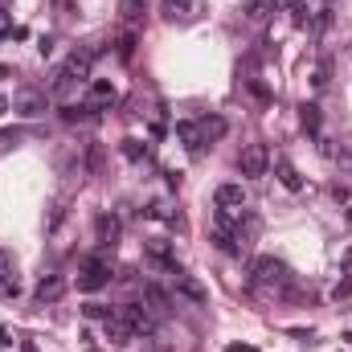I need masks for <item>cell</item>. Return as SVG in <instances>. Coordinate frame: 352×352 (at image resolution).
I'll use <instances>...</instances> for the list:
<instances>
[{
	"label": "cell",
	"mask_w": 352,
	"mask_h": 352,
	"mask_svg": "<svg viewBox=\"0 0 352 352\" xmlns=\"http://www.w3.org/2000/svg\"><path fill=\"white\" fill-rule=\"evenodd\" d=\"M90 66H94V54L90 50H74L66 62H62V70H58V78H54V90L70 87V82H82L90 78Z\"/></svg>",
	"instance_id": "obj_2"
},
{
	"label": "cell",
	"mask_w": 352,
	"mask_h": 352,
	"mask_svg": "<svg viewBox=\"0 0 352 352\" xmlns=\"http://www.w3.org/2000/svg\"><path fill=\"white\" fill-rule=\"evenodd\" d=\"M299 123H303V131L320 135V107H316V102H303V107H299Z\"/></svg>",
	"instance_id": "obj_19"
},
{
	"label": "cell",
	"mask_w": 352,
	"mask_h": 352,
	"mask_svg": "<svg viewBox=\"0 0 352 352\" xmlns=\"http://www.w3.org/2000/svg\"><path fill=\"white\" fill-rule=\"evenodd\" d=\"M226 352H258V349H254V344H230Z\"/></svg>",
	"instance_id": "obj_28"
},
{
	"label": "cell",
	"mask_w": 352,
	"mask_h": 352,
	"mask_svg": "<svg viewBox=\"0 0 352 352\" xmlns=\"http://www.w3.org/2000/svg\"><path fill=\"white\" fill-rule=\"evenodd\" d=\"M197 131H201V144H217V140L230 131V123H226L221 115H205V119L197 123Z\"/></svg>",
	"instance_id": "obj_14"
},
{
	"label": "cell",
	"mask_w": 352,
	"mask_h": 352,
	"mask_svg": "<svg viewBox=\"0 0 352 352\" xmlns=\"http://www.w3.org/2000/svg\"><path fill=\"white\" fill-rule=\"evenodd\" d=\"M144 295H148V303H152L156 311H168V307H173V303H168V295H164L160 287H144Z\"/></svg>",
	"instance_id": "obj_22"
},
{
	"label": "cell",
	"mask_w": 352,
	"mask_h": 352,
	"mask_svg": "<svg viewBox=\"0 0 352 352\" xmlns=\"http://www.w3.org/2000/svg\"><path fill=\"white\" fill-rule=\"evenodd\" d=\"M115 102V87L107 78H94L90 82V107H111Z\"/></svg>",
	"instance_id": "obj_16"
},
{
	"label": "cell",
	"mask_w": 352,
	"mask_h": 352,
	"mask_svg": "<svg viewBox=\"0 0 352 352\" xmlns=\"http://www.w3.org/2000/svg\"><path fill=\"white\" fill-rule=\"evenodd\" d=\"M102 336L119 349V344H127V340H131V328H127V320H123V316H115V311H111V316L102 320Z\"/></svg>",
	"instance_id": "obj_12"
},
{
	"label": "cell",
	"mask_w": 352,
	"mask_h": 352,
	"mask_svg": "<svg viewBox=\"0 0 352 352\" xmlns=\"http://www.w3.org/2000/svg\"><path fill=\"white\" fill-rule=\"evenodd\" d=\"M12 111H16V115H25V119H37V115H45V111H50V98H45L41 90H21V94H16V102H12Z\"/></svg>",
	"instance_id": "obj_6"
},
{
	"label": "cell",
	"mask_w": 352,
	"mask_h": 352,
	"mask_svg": "<svg viewBox=\"0 0 352 352\" xmlns=\"http://www.w3.org/2000/svg\"><path fill=\"white\" fill-rule=\"evenodd\" d=\"M135 45H140V33H135V29H127V33L115 41V54H119L123 62H131V58H135Z\"/></svg>",
	"instance_id": "obj_18"
},
{
	"label": "cell",
	"mask_w": 352,
	"mask_h": 352,
	"mask_svg": "<svg viewBox=\"0 0 352 352\" xmlns=\"http://www.w3.org/2000/svg\"><path fill=\"white\" fill-rule=\"evenodd\" d=\"M82 311H87L90 320H107V316H111V307H107V303H87Z\"/></svg>",
	"instance_id": "obj_23"
},
{
	"label": "cell",
	"mask_w": 352,
	"mask_h": 352,
	"mask_svg": "<svg viewBox=\"0 0 352 352\" xmlns=\"http://www.w3.org/2000/svg\"><path fill=\"white\" fill-rule=\"evenodd\" d=\"M111 283V263L107 258H87L82 263V274H78V291H98V287H107Z\"/></svg>",
	"instance_id": "obj_5"
},
{
	"label": "cell",
	"mask_w": 352,
	"mask_h": 352,
	"mask_svg": "<svg viewBox=\"0 0 352 352\" xmlns=\"http://www.w3.org/2000/svg\"><path fill=\"white\" fill-rule=\"evenodd\" d=\"M123 156L140 164V160H148V144H140V140H123Z\"/></svg>",
	"instance_id": "obj_21"
},
{
	"label": "cell",
	"mask_w": 352,
	"mask_h": 352,
	"mask_svg": "<svg viewBox=\"0 0 352 352\" xmlns=\"http://www.w3.org/2000/svg\"><path fill=\"white\" fill-rule=\"evenodd\" d=\"M188 4H192V0H168V12H173V16H176V12H184Z\"/></svg>",
	"instance_id": "obj_26"
},
{
	"label": "cell",
	"mask_w": 352,
	"mask_h": 352,
	"mask_svg": "<svg viewBox=\"0 0 352 352\" xmlns=\"http://www.w3.org/2000/svg\"><path fill=\"white\" fill-rule=\"evenodd\" d=\"M283 283H287V266L278 263V258L263 254V258L250 263V287H254V291H274V287H283Z\"/></svg>",
	"instance_id": "obj_1"
},
{
	"label": "cell",
	"mask_w": 352,
	"mask_h": 352,
	"mask_svg": "<svg viewBox=\"0 0 352 352\" xmlns=\"http://www.w3.org/2000/svg\"><path fill=\"white\" fill-rule=\"evenodd\" d=\"M16 291H21V283H16V266H12V258L0 250V295H4V299H12Z\"/></svg>",
	"instance_id": "obj_15"
},
{
	"label": "cell",
	"mask_w": 352,
	"mask_h": 352,
	"mask_svg": "<svg viewBox=\"0 0 352 352\" xmlns=\"http://www.w3.org/2000/svg\"><path fill=\"white\" fill-rule=\"evenodd\" d=\"M119 316L127 320V328H131V336H152V332H156V324H152V316L144 311V303H127V307H123Z\"/></svg>",
	"instance_id": "obj_7"
},
{
	"label": "cell",
	"mask_w": 352,
	"mask_h": 352,
	"mask_svg": "<svg viewBox=\"0 0 352 352\" xmlns=\"http://www.w3.org/2000/svg\"><path fill=\"white\" fill-rule=\"evenodd\" d=\"M94 238H98V246H115L119 242V217L115 213H98L94 217Z\"/></svg>",
	"instance_id": "obj_10"
},
{
	"label": "cell",
	"mask_w": 352,
	"mask_h": 352,
	"mask_svg": "<svg viewBox=\"0 0 352 352\" xmlns=\"http://www.w3.org/2000/svg\"><path fill=\"white\" fill-rule=\"evenodd\" d=\"M274 173H278V184L287 188V192H303V176H299V168L291 164V160H274Z\"/></svg>",
	"instance_id": "obj_13"
},
{
	"label": "cell",
	"mask_w": 352,
	"mask_h": 352,
	"mask_svg": "<svg viewBox=\"0 0 352 352\" xmlns=\"http://www.w3.org/2000/svg\"><path fill=\"white\" fill-rule=\"evenodd\" d=\"M349 226H352V205H349Z\"/></svg>",
	"instance_id": "obj_31"
},
{
	"label": "cell",
	"mask_w": 352,
	"mask_h": 352,
	"mask_svg": "<svg viewBox=\"0 0 352 352\" xmlns=\"http://www.w3.org/2000/svg\"><path fill=\"white\" fill-rule=\"evenodd\" d=\"M274 4H283V0H254L250 4V16L258 21V16H266V8H274Z\"/></svg>",
	"instance_id": "obj_24"
},
{
	"label": "cell",
	"mask_w": 352,
	"mask_h": 352,
	"mask_svg": "<svg viewBox=\"0 0 352 352\" xmlns=\"http://www.w3.org/2000/svg\"><path fill=\"white\" fill-rule=\"evenodd\" d=\"M176 135L184 140V148H188V152H201V131H197V123L180 119V123H176Z\"/></svg>",
	"instance_id": "obj_17"
},
{
	"label": "cell",
	"mask_w": 352,
	"mask_h": 352,
	"mask_svg": "<svg viewBox=\"0 0 352 352\" xmlns=\"http://www.w3.org/2000/svg\"><path fill=\"white\" fill-rule=\"evenodd\" d=\"M119 12H123L127 25H135V21L144 16V0H119Z\"/></svg>",
	"instance_id": "obj_20"
},
{
	"label": "cell",
	"mask_w": 352,
	"mask_h": 352,
	"mask_svg": "<svg viewBox=\"0 0 352 352\" xmlns=\"http://www.w3.org/2000/svg\"><path fill=\"white\" fill-rule=\"evenodd\" d=\"M4 111H8V98H0V115H4Z\"/></svg>",
	"instance_id": "obj_30"
},
{
	"label": "cell",
	"mask_w": 352,
	"mask_h": 352,
	"mask_svg": "<svg viewBox=\"0 0 352 352\" xmlns=\"http://www.w3.org/2000/svg\"><path fill=\"white\" fill-rule=\"evenodd\" d=\"M250 90H254V94H258V98H263V102H266V98H270V90H266L263 82H258V78H250Z\"/></svg>",
	"instance_id": "obj_25"
},
{
	"label": "cell",
	"mask_w": 352,
	"mask_h": 352,
	"mask_svg": "<svg viewBox=\"0 0 352 352\" xmlns=\"http://www.w3.org/2000/svg\"><path fill=\"white\" fill-rule=\"evenodd\" d=\"M8 29H12V25H8V12H4V8H0V37H4V33H8Z\"/></svg>",
	"instance_id": "obj_27"
},
{
	"label": "cell",
	"mask_w": 352,
	"mask_h": 352,
	"mask_svg": "<svg viewBox=\"0 0 352 352\" xmlns=\"http://www.w3.org/2000/svg\"><path fill=\"white\" fill-rule=\"evenodd\" d=\"M33 295H37V303H58V299L66 295V278H62V274H45Z\"/></svg>",
	"instance_id": "obj_11"
},
{
	"label": "cell",
	"mask_w": 352,
	"mask_h": 352,
	"mask_svg": "<svg viewBox=\"0 0 352 352\" xmlns=\"http://www.w3.org/2000/svg\"><path fill=\"white\" fill-rule=\"evenodd\" d=\"M144 254H148V263H156L160 270H168V274L176 270V254H173V246H168L164 238H152V242H144Z\"/></svg>",
	"instance_id": "obj_9"
},
{
	"label": "cell",
	"mask_w": 352,
	"mask_h": 352,
	"mask_svg": "<svg viewBox=\"0 0 352 352\" xmlns=\"http://www.w3.org/2000/svg\"><path fill=\"white\" fill-rule=\"evenodd\" d=\"M213 205H217V209H230V213H234V209H246V188L234 184V180H230V184H217Z\"/></svg>",
	"instance_id": "obj_8"
},
{
	"label": "cell",
	"mask_w": 352,
	"mask_h": 352,
	"mask_svg": "<svg viewBox=\"0 0 352 352\" xmlns=\"http://www.w3.org/2000/svg\"><path fill=\"white\" fill-rule=\"evenodd\" d=\"M238 168H242L246 180L266 176V168H270V152H266V144H246V148H242V156H238Z\"/></svg>",
	"instance_id": "obj_3"
},
{
	"label": "cell",
	"mask_w": 352,
	"mask_h": 352,
	"mask_svg": "<svg viewBox=\"0 0 352 352\" xmlns=\"http://www.w3.org/2000/svg\"><path fill=\"white\" fill-rule=\"evenodd\" d=\"M173 291L184 299V303H192V307H205V303H209V291H205V287H201L192 274H184L180 266L173 270Z\"/></svg>",
	"instance_id": "obj_4"
},
{
	"label": "cell",
	"mask_w": 352,
	"mask_h": 352,
	"mask_svg": "<svg viewBox=\"0 0 352 352\" xmlns=\"http://www.w3.org/2000/svg\"><path fill=\"white\" fill-rule=\"evenodd\" d=\"M21 352H37V344L33 340H21Z\"/></svg>",
	"instance_id": "obj_29"
}]
</instances>
